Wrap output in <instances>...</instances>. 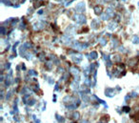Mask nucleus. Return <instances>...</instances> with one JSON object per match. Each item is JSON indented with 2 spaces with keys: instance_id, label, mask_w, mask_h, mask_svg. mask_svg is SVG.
Here are the masks:
<instances>
[]
</instances>
